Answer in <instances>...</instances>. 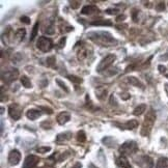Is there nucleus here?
I'll list each match as a JSON object with an SVG mask.
<instances>
[{"instance_id":"26","label":"nucleus","mask_w":168,"mask_h":168,"mask_svg":"<svg viewBox=\"0 0 168 168\" xmlns=\"http://www.w3.org/2000/svg\"><path fill=\"white\" fill-rule=\"evenodd\" d=\"M46 61H47V66H50V68L55 66V61H56V59H55L54 56L48 57V58L46 59Z\"/></svg>"},{"instance_id":"28","label":"nucleus","mask_w":168,"mask_h":168,"mask_svg":"<svg viewBox=\"0 0 168 168\" xmlns=\"http://www.w3.org/2000/svg\"><path fill=\"white\" fill-rule=\"evenodd\" d=\"M56 82H57V84H58V85L60 86V87L64 90V92H69V88L66 87V84H64V82H61V80H59V79H57V80H56Z\"/></svg>"},{"instance_id":"10","label":"nucleus","mask_w":168,"mask_h":168,"mask_svg":"<svg viewBox=\"0 0 168 168\" xmlns=\"http://www.w3.org/2000/svg\"><path fill=\"white\" fill-rule=\"evenodd\" d=\"M70 119H71V114L69 113V112H61V113H59L58 115H57V118H56L57 122H58L59 124H61V126L66 124Z\"/></svg>"},{"instance_id":"18","label":"nucleus","mask_w":168,"mask_h":168,"mask_svg":"<svg viewBox=\"0 0 168 168\" xmlns=\"http://www.w3.org/2000/svg\"><path fill=\"white\" fill-rule=\"evenodd\" d=\"M124 127L128 130H134L138 127V122L136 119H131L124 124Z\"/></svg>"},{"instance_id":"40","label":"nucleus","mask_w":168,"mask_h":168,"mask_svg":"<svg viewBox=\"0 0 168 168\" xmlns=\"http://www.w3.org/2000/svg\"><path fill=\"white\" fill-rule=\"evenodd\" d=\"M166 77H167V78H168V74H167V75H166Z\"/></svg>"},{"instance_id":"15","label":"nucleus","mask_w":168,"mask_h":168,"mask_svg":"<svg viewBox=\"0 0 168 168\" xmlns=\"http://www.w3.org/2000/svg\"><path fill=\"white\" fill-rule=\"evenodd\" d=\"M25 35H26V30H25L24 28H20V29H18V30L16 31L15 39H17L18 43H20V41H22L23 39H24Z\"/></svg>"},{"instance_id":"31","label":"nucleus","mask_w":168,"mask_h":168,"mask_svg":"<svg viewBox=\"0 0 168 168\" xmlns=\"http://www.w3.org/2000/svg\"><path fill=\"white\" fill-rule=\"evenodd\" d=\"M156 9H157L158 11H163L164 9H165V3L164 2L158 3V5L156 6Z\"/></svg>"},{"instance_id":"30","label":"nucleus","mask_w":168,"mask_h":168,"mask_svg":"<svg viewBox=\"0 0 168 168\" xmlns=\"http://www.w3.org/2000/svg\"><path fill=\"white\" fill-rule=\"evenodd\" d=\"M70 5L72 9H76L80 6V1H70Z\"/></svg>"},{"instance_id":"9","label":"nucleus","mask_w":168,"mask_h":168,"mask_svg":"<svg viewBox=\"0 0 168 168\" xmlns=\"http://www.w3.org/2000/svg\"><path fill=\"white\" fill-rule=\"evenodd\" d=\"M21 161V153L18 149H13L9 155V163L11 166H16Z\"/></svg>"},{"instance_id":"1","label":"nucleus","mask_w":168,"mask_h":168,"mask_svg":"<svg viewBox=\"0 0 168 168\" xmlns=\"http://www.w3.org/2000/svg\"><path fill=\"white\" fill-rule=\"evenodd\" d=\"M90 35H94V36H89L92 41L98 43L101 46H112V45L116 44V39L111 36L109 32H105V31H99V32H90Z\"/></svg>"},{"instance_id":"34","label":"nucleus","mask_w":168,"mask_h":168,"mask_svg":"<svg viewBox=\"0 0 168 168\" xmlns=\"http://www.w3.org/2000/svg\"><path fill=\"white\" fill-rule=\"evenodd\" d=\"M66 37H62V39H60V41L58 43V47L59 48H61V47H64V44H66Z\"/></svg>"},{"instance_id":"4","label":"nucleus","mask_w":168,"mask_h":168,"mask_svg":"<svg viewBox=\"0 0 168 168\" xmlns=\"http://www.w3.org/2000/svg\"><path fill=\"white\" fill-rule=\"evenodd\" d=\"M36 47L41 52H49L53 48V41L49 37L39 36L36 41Z\"/></svg>"},{"instance_id":"7","label":"nucleus","mask_w":168,"mask_h":168,"mask_svg":"<svg viewBox=\"0 0 168 168\" xmlns=\"http://www.w3.org/2000/svg\"><path fill=\"white\" fill-rule=\"evenodd\" d=\"M9 114L14 120H19L22 114V108L18 104H11L9 107Z\"/></svg>"},{"instance_id":"8","label":"nucleus","mask_w":168,"mask_h":168,"mask_svg":"<svg viewBox=\"0 0 168 168\" xmlns=\"http://www.w3.org/2000/svg\"><path fill=\"white\" fill-rule=\"evenodd\" d=\"M39 158L35 155H29L26 157L24 163H23L22 168H34L39 164Z\"/></svg>"},{"instance_id":"25","label":"nucleus","mask_w":168,"mask_h":168,"mask_svg":"<svg viewBox=\"0 0 168 168\" xmlns=\"http://www.w3.org/2000/svg\"><path fill=\"white\" fill-rule=\"evenodd\" d=\"M39 23L36 22L33 26V29H32V33H31V37H30V41H33L35 39L37 34V31H39Z\"/></svg>"},{"instance_id":"14","label":"nucleus","mask_w":168,"mask_h":168,"mask_svg":"<svg viewBox=\"0 0 168 168\" xmlns=\"http://www.w3.org/2000/svg\"><path fill=\"white\" fill-rule=\"evenodd\" d=\"M81 13L83 15H92L94 13H99V9L94 5H85V6L83 7Z\"/></svg>"},{"instance_id":"24","label":"nucleus","mask_w":168,"mask_h":168,"mask_svg":"<svg viewBox=\"0 0 168 168\" xmlns=\"http://www.w3.org/2000/svg\"><path fill=\"white\" fill-rule=\"evenodd\" d=\"M77 140H78V142H84L86 140V135H85V132L84 131H79L78 133H77Z\"/></svg>"},{"instance_id":"21","label":"nucleus","mask_w":168,"mask_h":168,"mask_svg":"<svg viewBox=\"0 0 168 168\" xmlns=\"http://www.w3.org/2000/svg\"><path fill=\"white\" fill-rule=\"evenodd\" d=\"M20 81H21V83H22V85L24 86V87H26V88L32 87V84H31L30 79H29L27 76H22L21 78H20Z\"/></svg>"},{"instance_id":"16","label":"nucleus","mask_w":168,"mask_h":168,"mask_svg":"<svg viewBox=\"0 0 168 168\" xmlns=\"http://www.w3.org/2000/svg\"><path fill=\"white\" fill-rule=\"evenodd\" d=\"M92 25H94V26H111L112 22L110 20H98V21H94L92 22Z\"/></svg>"},{"instance_id":"32","label":"nucleus","mask_w":168,"mask_h":168,"mask_svg":"<svg viewBox=\"0 0 168 168\" xmlns=\"http://www.w3.org/2000/svg\"><path fill=\"white\" fill-rule=\"evenodd\" d=\"M106 13H107L108 15H116V14L118 13V9H108L107 11H106Z\"/></svg>"},{"instance_id":"33","label":"nucleus","mask_w":168,"mask_h":168,"mask_svg":"<svg viewBox=\"0 0 168 168\" xmlns=\"http://www.w3.org/2000/svg\"><path fill=\"white\" fill-rule=\"evenodd\" d=\"M21 22L25 23V24H30V19L26 16H23V17H21Z\"/></svg>"},{"instance_id":"5","label":"nucleus","mask_w":168,"mask_h":168,"mask_svg":"<svg viewBox=\"0 0 168 168\" xmlns=\"http://www.w3.org/2000/svg\"><path fill=\"white\" fill-rule=\"evenodd\" d=\"M115 59H116L115 55H113V54L107 55L105 58H103L102 60H101V62L99 64V66H97V71H98L99 73H101V72H103V71L107 70V69L109 68L112 64H113Z\"/></svg>"},{"instance_id":"2","label":"nucleus","mask_w":168,"mask_h":168,"mask_svg":"<svg viewBox=\"0 0 168 168\" xmlns=\"http://www.w3.org/2000/svg\"><path fill=\"white\" fill-rule=\"evenodd\" d=\"M156 122V112L154 111L153 109H149L147 111L145 115V118H144V122H143V124H142V128H141V136H149L151 134V131L154 127V124Z\"/></svg>"},{"instance_id":"12","label":"nucleus","mask_w":168,"mask_h":168,"mask_svg":"<svg viewBox=\"0 0 168 168\" xmlns=\"http://www.w3.org/2000/svg\"><path fill=\"white\" fill-rule=\"evenodd\" d=\"M41 115V112L39 110H36V109H29L28 111L26 112V116L28 119L30 120H35Z\"/></svg>"},{"instance_id":"17","label":"nucleus","mask_w":168,"mask_h":168,"mask_svg":"<svg viewBox=\"0 0 168 168\" xmlns=\"http://www.w3.org/2000/svg\"><path fill=\"white\" fill-rule=\"evenodd\" d=\"M86 56H87V50H86V48L84 46H80V49H79L78 52H77V57H78V59L79 60H82V59H84Z\"/></svg>"},{"instance_id":"11","label":"nucleus","mask_w":168,"mask_h":168,"mask_svg":"<svg viewBox=\"0 0 168 168\" xmlns=\"http://www.w3.org/2000/svg\"><path fill=\"white\" fill-rule=\"evenodd\" d=\"M116 164L122 168H133L131 164H130V162L128 161L127 157H124V156L118 157L117 159H116Z\"/></svg>"},{"instance_id":"23","label":"nucleus","mask_w":168,"mask_h":168,"mask_svg":"<svg viewBox=\"0 0 168 168\" xmlns=\"http://www.w3.org/2000/svg\"><path fill=\"white\" fill-rule=\"evenodd\" d=\"M128 82L131 84V85H134V86H137V87H143V85H142V83L140 82L139 80H138L137 78H135V77H129L128 78Z\"/></svg>"},{"instance_id":"36","label":"nucleus","mask_w":168,"mask_h":168,"mask_svg":"<svg viewBox=\"0 0 168 168\" xmlns=\"http://www.w3.org/2000/svg\"><path fill=\"white\" fill-rule=\"evenodd\" d=\"M39 108H41V109H43V110H46V112H48L49 114H51V113H52V109H50V108L43 107V106H41V107H39Z\"/></svg>"},{"instance_id":"22","label":"nucleus","mask_w":168,"mask_h":168,"mask_svg":"<svg viewBox=\"0 0 168 168\" xmlns=\"http://www.w3.org/2000/svg\"><path fill=\"white\" fill-rule=\"evenodd\" d=\"M96 94L100 100H103L104 98H106V94H107V90L105 89L104 87H99L96 89Z\"/></svg>"},{"instance_id":"19","label":"nucleus","mask_w":168,"mask_h":168,"mask_svg":"<svg viewBox=\"0 0 168 168\" xmlns=\"http://www.w3.org/2000/svg\"><path fill=\"white\" fill-rule=\"evenodd\" d=\"M156 168H168V158H160L157 162Z\"/></svg>"},{"instance_id":"13","label":"nucleus","mask_w":168,"mask_h":168,"mask_svg":"<svg viewBox=\"0 0 168 168\" xmlns=\"http://www.w3.org/2000/svg\"><path fill=\"white\" fill-rule=\"evenodd\" d=\"M72 138V133L71 132H66V133H61L57 136L56 138V142L57 143H64L66 141H69V140Z\"/></svg>"},{"instance_id":"6","label":"nucleus","mask_w":168,"mask_h":168,"mask_svg":"<svg viewBox=\"0 0 168 168\" xmlns=\"http://www.w3.org/2000/svg\"><path fill=\"white\" fill-rule=\"evenodd\" d=\"M18 77H19V72L16 69H11L9 71H5L1 75V79H2V81L5 84H11V82L17 80Z\"/></svg>"},{"instance_id":"38","label":"nucleus","mask_w":168,"mask_h":168,"mask_svg":"<svg viewBox=\"0 0 168 168\" xmlns=\"http://www.w3.org/2000/svg\"><path fill=\"white\" fill-rule=\"evenodd\" d=\"M165 92H166V94H167V96H168V84H165Z\"/></svg>"},{"instance_id":"3","label":"nucleus","mask_w":168,"mask_h":168,"mask_svg":"<svg viewBox=\"0 0 168 168\" xmlns=\"http://www.w3.org/2000/svg\"><path fill=\"white\" fill-rule=\"evenodd\" d=\"M138 151V145L135 141H127L119 147V153L122 156H130L135 154Z\"/></svg>"},{"instance_id":"35","label":"nucleus","mask_w":168,"mask_h":168,"mask_svg":"<svg viewBox=\"0 0 168 168\" xmlns=\"http://www.w3.org/2000/svg\"><path fill=\"white\" fill-rule=\"evenodd\" d=\"M158 69H159V72L162 73V74L166 72V68L164 66H158Z\"/></svg>"},{"instance_id":"27","label":"nucleus","mask_w":168,"mask_h":168,"mask_svg":"<svg viewBox=\"0 0 168 168\" xmlns=\"http://www.w3.org/2000/svg\"><path fill=\"white\" fill-rule=\"evenodd\" d=\"M68 78H69V80H71L72 82L78 83V84L82 83V81H83L81 78H79V77H77V76H73V75H70V76H68Z\"/></svg>"},{"instance_id":"29","label":"nucleus","mask_w":168,"mask_h":168,"mask_svg":"<svg viewBox=\"0 0 168 168\" xmlns=\"http://www.w3.org/2000/svg\"><path fill=\"white\" fill-rule=\"evenodd\" d=\"M50 151H51L50 146H44V147H39V149H37V152L41 154H45V153H47V152H50Z\"/></svg>"},{"instance_id":"20","label":"nucleus","mask_w":168,"mask_h":168,"mask_svg":"<svg viewBox=\"0 0 168 168\" xmlns=\"http://www.w3.org/2000/svg\"><path fill=\"white\" fill-rule=\"evenodd\" d=\"M145 110H146V105L141 104V105H139V106H137V107L134 109L133 114H134V115H136V116H139V115H141V114L143 113Z\"/></svg>"},{"instance_id":"37","label":"nucleus","mask_w":168,"mask_h":168,"mask_svg":"<svg viewBox=\"0 0 168 168\" xmlns=\"http://www.w3.org/2000/svg\"><path fill=\"white\" fill-rule=\"evenodd\" d=\"M124 19H126V16L122 15V16H119V17H117V19H116V21H122Z\"/></svg>"},{"instance_id":"39","label":"nucleus","mask_w":168,"mask_h":168,"mask_svg":"<svg viewBox=\"0 0 168 168\" xmlns=\"http://www.w3.org/2000/svg\"><path fill=\"white\" fill-rule=\"evenodd\" d=\"M89 168H97V167H94V166L92 165V164H90V165H89Z\"/></svg>"}]
</instances>
